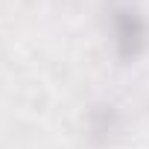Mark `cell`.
Returning <instances> with one entry per match:
<instances>
[{"label":"cell","mask_w":149,"mask_h":149,"mask_svg":"<svg viewBox=\"0 0 149 149\" xmlns=\"http://www.w3.org/2000/svg\"><path fill=\"white\" fill-rule=\"evenodd\" d=\"M111 44L123 61H134L149 47V24L140 9L117 6L111 15Z\"/></svg>","instance_id":"1"},{"label":"cell","mask_w":149,"mask_h":149,"mask_svg":"<svg viewBox=\"0 0 149 149\" xmlns=\"http://www.w3.org/2000/svg\"><path fill=\"white\" fill-rule=\"evenodd\" d=\"M88 126H91V132H94V134L108 137V134L120 126V120H117V111H114L111 105H100V108H94V111H91Z\"/></svg>","instance_id":"2"}]
</instances>
